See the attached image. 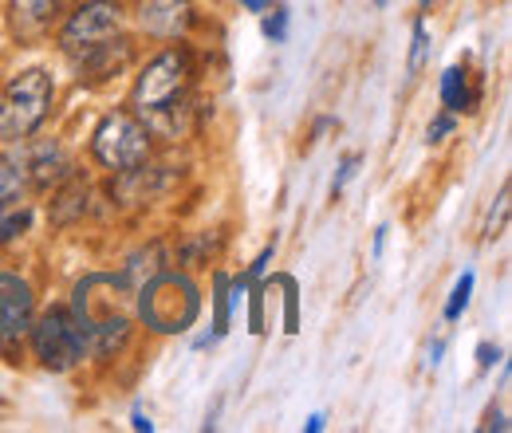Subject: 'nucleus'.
<instances>
[{"label":"nucleus","instance_id":"6ab92c4d","mask_svg":"<svg viewBox=\"0 0 512 433\" xmlns=\"http://www.w3.org/2000/svg\"><path fill=\"white\" fill-rule=\"evenodd\" d=\"M493 363H501V351H497V347H489V343H481V347H477V367H481V371H489Z\"/></svg>","mask_w":512,"mask_h":433},{"label":"nucleus","instance_id":"ddd939ff","mask_svg":"<svg viewBox=\"0 0 512 433\" xmlns=\"http://www.w3.org/2000/svg\"><path fill=\"white\" fill-rule=\"evenodd\" d=\"M469 296H473V272H461V280L453 284V292H449V304H446V319H461V311L469 308Z\"/></svg>","mask_w":512,"mask_h":433},{"label":"nucleus","instance_id":"4468645a","mask_svg":"<svg viewBox=\"0 0 512 433\" xmlns=\"http://www.w3.org/2000/svg\"><path fill=\"white\" fill-rule=\"evenodd\" d=\"M426 56H430V28L418 20V24H414V48H410V75L422 71Z\"/></svg>","mask_w":512,"mask_h":433},{"label":"nucleus","instance_id":"4be33fe9","mask_svg":"<svg viewBox=\"0 0 512 433\" xmlns=\"http://www.w3.org/2000/svg\"><path fill=\"white\" fill-rule=\"evenodd\" d=\"M442 351H446V343L438 339V343H430V367H438L442 363Z\"/></svg>","mask_w":512,"mask_h":433},{"label":"nucleus","instance_id":"2eb2a0df","mask_svg":"<svg viewBox=\"0 0 512 433\" xmlns=\"http://www.w3.org/2000/svg\"><path fill=\"white\" fill-rule=\"evenodd\" d=\"M288 20H292L288 8H276V12L264 20V36H268L272 44H284V36H288Z\"/></svg>","mask_w":512,"mask_h":433},{"label":"nucleus","instance_id":"aec40b11","mask_svg":"<svg viewBox=\"0 0 512 433\" xmlns=\"http://www.w3.org/2000/svg\"><path fill=\"white\" fill-rule=\"evenodd\" d=\"M272 252H276V248L268 245V248H264V252H260V256H256V260H253V268H249V276H245V280H256V276H260V272H264V264H268V260H272Z\"/></svg>","mask_w":512,"mask_h":433},{"label":"nucleus","instance_id":"393cba45","mask_svg":"<svg viewBox=\"0 0 512 433\" xmlns=\"http://www.w3.org/2000/svg\"><path fill=\"white\" fill-rule=\"evenodd\" d=\"M323 430V414H312L308 418V433H320Z\"/></svg>","mask_w":512,"mask_h":433},{"label":"nucleus","instance_id":"f257e3e1","mask_svg":"<svg viewBox=\"0 0 512 433\" xmlns=\"http://www.w3.org/2000/svg\"><path fill=\"white\" fill-rule=\"evenodd\" d=\"M60 52L79 71H103L111 75L127 60L123 40V8L111 0H87L79 4L60 28Z\"/></svg>","mask_w":512,"mask_h":433},{"label":"nucleus","instance_id":"f03ea898","mask_svg":"<svg viewBox=\"0 0 512 433\" xmlns=\"http://www.w3.org/2000/svg\"><path fill=\"white\" fill-rule=\"evenodd\" d=\"M190 83H193V67H190V56L182 48H170V52H162V56H154V60L146 63L142 75H138V83H134V107L146 119V126L174 130L170 119L178 111H186Z\"/></svg>","mask_w":512,"mask_h":433},{"label":"nucleus","instance_id":"412c9836","mask_svg":"<svg viewBox=\"0 0 512 433\" xmlns=\"http://www.w3.org/2000/svg\"><path fill=\"white\" fill-rule=\"evenodd\" d=\"M130 426H134L138 433H150V430H154V422H150L146 414H134V418H130Z\"/></svg>","mask_w":512,"mask_h":433},{"label":"nucleus","instance_id":"39448f33","mask_svg":"<svg viewBox=\"0 0 512 433\" xmlns=\"http://www.w3.org/2000/svg\"><path fill=\"white\" fill-rule=\"evenodd\" d=\"M28 331H32L36 359H40L48 371H71V367H79L83 355L91 351L83 323L75 319V311H67V308L44 311Z\"/></svg>","mask_w":512,"mask_h":433},{"label":"nucleus","instance_id":"b1692460","mask_svg":"<svg viewBox=\"0 0 512 433\" xmlns=\"http://www.w3.org/2000/svg\"><path fill=\"white\" fill-rule=\"evenodd\" d=\"M241 4H245V8H249V12H264V8H268V4H272V0H241Z\"/></svg>","mask_w":512,"mask_h":433},{"label":"nucleus","instance_id":"7ed1b4c3","mask_svg":"<svg viewBox=\"0 0 512 433\" xmlns=\"http://www.w3.org/2000/svg\"><path fill=\"white\" fill-rule=\"evenodd\" d=\"M52 99H56V83L44 67L20 71L4 87V99H0V138L20 142V138L36 134L48 119V111H52Z\"/></svg>","mask_w":512,"mask_h":433},{"label":"nucleus","instance_id":"f3484780","mask_svg":"<svg viewBox=\"0 0 512 433\" xmlns=\"http://www.w3.org/2000/svg\"><path fill=\"white\" fill-rule=\"evenodd\" d=\"M355 170H359V154H347V158L339 162V174H335V182H331V193H339V189L347 186V182L355 178Z\"/></svg>","mask_w":512,"mask_h":433},{"label":"nucleus","instance_id":"0eeeda50","mask_svg":"<svg viewBox=\"0 0 512 433\" xmlns=\"http://www.w3.org/2000/svg\"><path fill=\"white\" fill-rule=\"evenodd\" d=\"M32 311H36L32 284L12 272H0V347H12L28 335Z\"/></svg>","mask_w":512,"mask_h":433},{"label":"nucleus","instance_id":"9b49d317","mask_svg":"<svg viewBox=\"0 0 512 433\" xmlns=\"http://www.w3.org/2000/svg\"><path fill=\"white\" fill-rule=\"evenodd\" d=\"M442 103H446L449 115L469 111L473 95H469V75H465V67H449L446 75H442Z\"/></svg>","mask_w":512,"mask_h":433},{"label":"nucleus","instance_id":"6e6552de","mask_svg":"<svg viewBox=\"0 0 512 433\" xmlns=\"http://www.w3.org/2000/svg\"><path fill=\"white\" fill-rule=\"evenodd\" d=\"M32 221V209L24 201V170L16 162H0V241H12Z\"/></svg>","mask_w":512,"mask_h":433},{"label":"nucleus","instance_id":"20e7f679","mask_svg":"<svg viewBox=\"0 0 512 433\" xmlns=\"http://www.w3.org/2000/svg\"><path fill=\"white\" fill-rule=\"evenodd\" d=\"M201 311L197 300V288H193L186 276H174V272H162L154 276L146 288H142V300H138V315L146 327L170 335V331H186Z\"/></svg>","mask_w":512,"mask_h":433},{"label":"nucleus","instance_id":"423d86ee","mask_svg":"<svg viewBox=\"0 0 512 433\" xmlns=\"http://www.w3.org/2000/svg\"><path fill=\"white\" fill-rule=\"evenodd\" d=\"M91 154L107 166V170H138L150 154V126L142 119H134L127 111L107 115L103 123L95 126L91 138Z\"/></svg>","mask_w":512,"mask_h":433},{"label":"nucleus","instance_id":"a211bd4d","mask_svg":"<svg viewBox=\"0 0 512 433\" xmlns=\"http://www.w3.org/2000/svg\"><path fill=\"white\" fill-rule=\"evenodd\" d=\"M449 130H453V115H438V119L430 123V130H426V138H430V142H442Z\"/></svg>","mask_w":512,"mask_h":433},{"label":"nucleus","instance_id":"9d476101","mask_svg":"<svg viewBox=\"0 0 512 433\" xmlns=\"http://www.w3.org/2000/svg\"><path fill=\"white\" fill-rule=\"evenodd\" d=\"M64 0H12V28L20 36H44Z\"/></svg>","mask_w":512,"mask_h":433},{"label":"nucleus","instance_id":"f8f14e48","mask_svg":"<svg viewBox=\"0 0 512 433\" xmlns=\"http://www.w3.org/2000/svg\"><path fill=\"white\" fill-rule=\"evenodd\" d=\"M225 284H229V280L217 272V280H213V311H217V315H213V339H221V335L229 331V300H225Z\"/></svg>","mask_w":512,"mask_h":433},{"label":"nucleus","instance_id":"5701e85b","mask_svg":"<svg viewBox=\"0 0 512 433\" xmlns=\"http://www.w3.org/2000/svg\"><path fill=\"white\" fill-rule=\"evenodd\" d=\"M386 233H390V229H379V233H375V260H379V256H383V245H386Z\"/></svg>","mask_w":512,"mask_h":433},{"label":"nucleus","instance_id":"a878e982","mask_svg":"<svg viewBox=\"0 0 512 433\" xmlns=\"http://www.w3.org/2000/svg\"><path fill=\"white\" fill-rule=\"evenodd\" d=\"M375 4H379V8H383V4H386V0H375Z\"/></svg>","mask_w":512,"mask_h":433},{"label":"nucleus","instance_id":"1a4fd4ad","mask_svg":"<svg viewBox=\"0 0 512 433\" xmlns=\"http://www.w3.org/2000/svg\"><path fill=\"white\" fill-rule=\"evenodd\" d=\"M138 20L158 40H182L193 28V4L190 0H142Z\"/></svg>","mask_w":512,"mask_h":433},{"label":"nucleus","instance_id":"dca6fc26","mask_svg":"<svg viewBox=\"0 0 512 433\" xmlns=\"http://www.w3.org/2000/svg\"><path fill=\"white\" fill-rule=\"evenodd\" d=\"M280 284H284V292H288V296H284V331H300V327H296V323H300V315H296V284H292V280H280Z\"/></svg>","mask_w":512,"mask_h":433}]
</instances>
